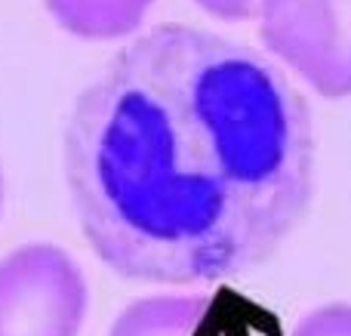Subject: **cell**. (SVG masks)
Instances as JSON below:
<instances>
[{
	"instance_id": "1",
	"label": "cell",
	"mask_w": 351,
	"mask_h": 336,
	"mask_svg": "<svg viewBox=\"0 0 351 336\" xmlns=\"http://www.w3.org/2000/svg\"><path fill=\"white\" fill-rule=\"evenodd\" d=\"M62 176L80 235L117 278L216 287L268 265L305 222L315 115L262 49L164 22L74 96Z\"/></svg>"
},
{
	"instance_id": "2",
	"label": "cell",
	"mask_w": 351,
	"mask_h": 336,
	"mask_svg": "<svg viewBox=\"0 0 351 336\" xmlns=\"http://www.w3.org/2000/svg\"><path fill=\"white\" fill-rule=\"evenodd\" d=\"M262 53L330 102L351 99V0H262Z\"/></svg>"
},
{
	"instance_id": "3",
	"label": "cell",
	"mask_w": 351,
	"mask_h": 336,
	"mask_svg": "<svg viewBox=\"0 0 351 336\" xmlns=\"http://www.w3.org/2000/svg\"><path fill=\"white\" fill-rule=\"evenodd\" d=\"M90 284L59 244L31 241L0 259V336H80Z\"/></svg>"
},
{
	"instance_id": "4",
	"label": "cell",
	"mask_w": 351,
	"mask_h": 336,
	"mask_svg": "<svg viewBox=\"0 0 351 336\" xmlns=\"http://www.w3.org/2000/svg\"><path fill=\"white\" fill-rule=\"evenodd\" d=\"M108 336H241L231 306L216 293H152L127 302Z\"/></svg>"
},
{
	"instance_id": "5",
	"label": "cell",
	"mask_w": 351,
	"mask_h": 336,
	"mask_svg": "<svg viewBox=\"0 0 351 336\" xmlns=\"http://www.w3.org/2000/svg\"><path fill=\"white\" fill-rule=\"evenodd\" d=\"M65 34L86 43L127 40L145 25L154 0H43Z\"/></svg>"
},
{
	"instance_id": "6",
	"label": "cell",
	"mask_w": 351,
	"mask_h": 336,
	"mask_svg": "<svg viewBox=\"0 0 351 336\" xmlns=\"http://www.w3.org/2000/svg\"><path fill=\"white\" fill-rule=\"evenodd\" d=\"M290 336H351V302H324L311 309Z\"/></svg>"
},
{
	"instance_id": "7",
	"label": "cell",
	"mask_w": 351,
	"mask_h": 336,
	"mask_svg": "<svg viewBox=\"0 0 351 336\" xmlns=\"http://www.w3.org/2000/svg\"><path fill=\"white\" fill-rule=\"evenodd\" d=\"M262 0H194L200 12H206L210 19L219 22H256V12H259Z\"/></svg>"
},
{
	"instance_id": "8",
	"label": "cell",
	"mask_w": 351,
	"mask_h": 336,
	"mask_svg": "<svg viewBox=\"0 0 351 336\" xmlns=\"http://www.w3.org/2000/svg\"><path fill=\"white\" fill-rule=\"evenodd\" d=\"M6 207V179H3V167H0V216H3Z\"/></svg>"
}]
</instances>
